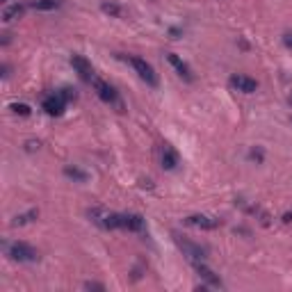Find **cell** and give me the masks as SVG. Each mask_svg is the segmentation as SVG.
Instances as JSON below:
<instances>
[{"mask_svg":"<svg viewBox=\"0 0 292 292\" xmlns=\"http://www.w3.org/2000/svg\"><path fill=\"white\" fill-rule=\"evenodd\" d=\"M87 215H89V219L94 221L96 226H101V228H105V230L121 228V213H112V210L96 206V208L87 210Z\"/></svg>","mask_w":292,"mask_h":292,"instance_id":"cell-1","label":"cell"},{"mask_svg":"<svg viewBox=\"0 0 292 292\" xmlns=\"http://www.w3.org/2000/svg\"><path fill=\"white\" fill-rule=\"evenodd\" d=\"M5 253L11 260H18V263H37L39 260V251L32 249L25 242H11V244H5Z\"/></svg>","mask_w":292,"mask_h":292,"instance_id":"cell-2","label":"cell"},{"mask_svg":"<svg viewBox=\"0 0 292 292\" xmlns=\"http://www.w3.org/2000/svg\"><path fill=\"white\" fill-rule=\"evenodd\" d=\"M174 242L176 247L183 251V256H187V258L192 260V263H199V260H206V249L201 247V244H194V242H190L187 237L178 235V233H174Z\"/></svg>","mask_w":292,"mask_h":292,"instance_id":"cell-3","label":"cell"},{"mask_svg":"<svg viewBox=\"0 0 292 292\" xmlns=\"http://www.w3.org/2000/svg\"><path fill=\"white\" fill-rule=\"evenodd\" d=\"M128 62L133 64V69L137 71V75H140L142 80H144L148 87H157V73L155 69L151 67V64L146 62V60H142V57H135V55H130L128 57Z\"/></svg>","mask_w":292,"mask_h":292,"instance_id":"cell-4","label":"cell"},{"mask_svg":"<svg viewBox=\"0 0 292 292\" xmlns=\"http://www.w3.org/2000/svg\"><path fill=\"white\" fill-rule=\"evenodd\" d=\"M91 87H94V91L98 94V98H101L103 103H107V105H121V103H119L117 89H114L110 82H105V80H101V78H94L91 80Z\"/></svg>","mask_w":292,"mask_h":292,"instance_id":"cell-5","label":"cell"},{"mask_svg":"<svg viewBox=\"0 0 292 292\" xmlns=\"http://www.w3.org/2000/svg\"><path fill=\"white\" fill-rule=\"evenodd\" d=\"M67 98H64L60 91H55V94L46 96L44 103H41V107H44L46 114H51V117H60V114H64V107H67Z\"/></svg>","mask_w":292,"mask_h":292,"instance_id":"cell-6","label":"cell"},{"mask_svg":"<svg viewBox=\"0 0 292 292\" xmlns=\"http://www.w3.org/2000/svg\"><path fill=\"white\" fill-rule=\"evenodd\" d=\"M71 67H73V71L80 75V80H84V82H91V80H94V69L87 62V57L71 55Z\"/></svg>","mask_w":292,"mask_h":292,"instance_id":"cell-7","label":"cell"},{"mask_svg":"<svg viewBox=\"0 0 292 292\" xmlns=\"http://www.w3.org/2000/svg\"><path fill=\"white\" fill-rule=\"evenodd\" d=\"M187 226H194V228H201V230H215L221 226V221L215 217H208V215H190L185 219Z\"/></svg>","mask_w":292,"mask_h":292,"instance_id":"cell-8","label":"cell"},{"mask_svg":"<svg viewBox=\"0 0 292 292\" xmlns=\"http://www.w3.org/2000/svg\"><path fill=\"white\" fill-rule=\"evenodd\" d=\"M230 87L242 94H253V91L258 89V82L249 75H242V73H235V75H230Z\"/></svg>","mask_w":292,"mask_h":292,"instance_id":"cell-9","label":"cell"},{"mask_svg":"<svg viewBox=\"0 0 292 292\" xmlns=\"http://www.w3.org/2000/svg\"><path fill=\"white\" fill-rule=\"evenodd\" d=\"M121 228L130 230V233H142L146 228V221L137 213H126V215H121Z\"/></svg>","mask_w":292,"mask_h":292,"instance_id":"cell-10","label":"cell"},{"mask_svg":"<svg viewBox=\"0 0 292 292\" xmlns=\"http://www.w3.org/2000/svg\"><path fill=\"white\" fill-rule=\"evenodd\" d=\"M194 270H197V274L201 276L203 281L208 283L210 288H224V283H221V279H219L217 274H215L213 270H210L208 265L203 263V260H199V263H194Z\"/></svg>","mask_w":292,"mask_h":292,"instance_id":"cell-11","label":"cell"},{"mask_svg":"<svg viewBox=\"0 0 292 292\" xmlns=\"http://www.w3.org/2000/svg\"><path fill=\"white\" fill-rule=\"evenodd\" d=\"M167 60H169V64H171V67L176 69V73H178L180 78L185 80V82H192V80H194V75H192L190 67H187V64L183 62V60H180V57L176 55V53H169V55H167Z\"/></svg>","mask_w":292,"mask_h":292,"instance_id":"cell-12","label":"cell"},{"mask_svg":"<svg viewBox=\"0 0 292 292\" xmlns=\"http://www.w3.org/2000/svg\"><path fill=\"white\" fill-rule=\"evenodd\" d=\"M160 162H162V169L171 171V169L178 167V153L169 144H162V148H160Z\"/></svg>","mask_w":292,"mask_h":292,"instance_id":"cell-13","label":"cell"},{"mask_svg":"<svg viewBox=\"0 0 292 292\" xmlns=\"http://www.w3.org/2000/svg\"><path fill=\"white\" fill-rule=\"evenodd\" d=\"M23 9H25V7H23V5H18V2H16V5L5 7V11H2V21H5V23H11L14 18H18V16H21V14H23Z\"/></svg>","mask_w":292,"mask_h":292,"instance_id":"cell-14","label":"cell"},{"mask_svg":"<svg viewBox=\"0 0 292 292\" xmlns=\"http://www.w3.org/2000/svg\"><path fill=\"white\" fill-rule=\"evenodd\" d=\"M60 5H62V0H34L32 2V7L34 9H39V11H53Z\"/></svg>","mask_w":292,"mask_h":292,"instance_id":"cell-15","label":"cell"},{"mask_svg":"<svg viewBox=\"0 0 292 292\" xmlns=\"http://www.w3.org/2000/svg\"><path fill=\"white\" fill-rule=\"evenodd\" d=\"M64 176H69V178H73V180H80V183H84V180L89 178L87 171H82V169H78V167H64Z\"/></svg>","mask_w":292,"mask_h":292,"instance_id":"cell-16","label":"cell"},{"mask_svg":"<svg viewBox=\"0 0 292 292\" xmlns=\"http://www.w3.org/2000/svg\"><path fill=\"white\" fill-rule=\"evenodd\" d=\"M32 219H37V210H28V213H23V215H16L11 224H14V226H23V224H30Z\"/></svg>","mask_w":292,"mask_h":292,"instance_id":"cell-17","label":"cell"},{"mask_svg":"<svg viewBox=\"0 0 292 292\" xmlns=\"http://www.w3.org/2000/svg\"><path fill=\"white\" fill-rule=\"evenodd\" d=\"M9 110L14 114H21V117H30V114H32V107H30L28 103H11Z\"/></svg>","mask_w":292,"mask_h":292,"instance_id":"cell-18","label":"cell"},{"mask_svg":"<svg viewBox=\"0 0 292 292\" xmlns=\"http://www.w3.org/2000/svg\"><path fill=\"white\" fill-rule=\"evenodd\" d=\"M101 9L105 11V14H110V16H117V18L124 16V9H121L119 5H114V2H103Z\"/></svg>","mask_w":292,"mask_h":292,"instance_id":"cell-19","label":"cell"},{"mask_svg":"<svg viewBox=\"0 0 292 292\" xmlns=\"http://www.w3.org/2000/svg\"><path fill=\"white\" fill-rule=\"evenodd\" d=\"M84 288H87V290H105V286H103V283H96V281H87L84 283Z\"/></svg>","mask_w":292,"mask_h":292,"instance_id":"cell-20","label":"cell"},{"mask_svg":"<svg viewBox=\"0 0 292 292\" xmlns=\"http://www.w3.org/2000/svg\"><path fill=\"white\" fill-rule=\"evenodd\" d=\"M283 44H286L288 48H292V32H290V34H286V37H283Z\"/></svg>","mask_w":292,"mask_h":292,"instance_id":"cell-21","label":"cell"},{"mask_svg":"<svg viewBox=\"0 0 292 292\" xmlns=\"http://www.w3.org/2000/svg\"><path fill=\"white\" fill-rule=\"evenodd\" d=\"M251 157H253V160H258V162H260V160H263V153H260V151H251Z\"/></svg>","mask_w":292,"mask_h":292,"instance_id":"cell-22","label":"cell"},{"mask_svg":"<svg viewBox=\"0 0 292 292\" xmlns=\"http://www.w3.org/2000/svg\"><path fill=\"white\" fill-rule=\"evenodd\" d=\"M283 221H286V224H290V221H292V213H286V215H283Z\"/></svg>","mask_w":292,"mask_h":292,"instance_id":"cell-23","label":"cell"},{"mask_svg":"<svg viewBox=\"0 0 292 292\" xmlns=\"http://www.w3.org/2000/svg\"><path fill=\"white\" fill-rule=\"evenodd\" d=\"M290 103H292V96H290Z\"/></svg>","mask_w":292,"mask_h":292,"instance_id":"cell-24","label":"cell"},{"mask_svg":"<svg viewBox=\"0 0 292 292\" xmlns=\"http://www.w3.org/2000/svg\"><path fill=\"white\" fill-rule=\"evenodd\" d=\"M2 2H7V0H2Z\"/></svg>","mask_w":292,"mask_h":292,"instance_id":"cell-25","label":"cell"}]
</instances>
